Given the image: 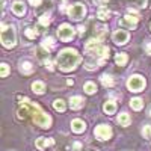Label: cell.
<instances>
[{"mask_svg":"<svg viewBox=\"0 0 151 151\" xmlns=\"http://www.w3.org/2000/svg\"><path fill=\"white\" fill-rule=\"evenodd\" d=\"M80 62H82V56L74 48H64L58 56V67L60 68V71H65V73L76 70Z\"/></svg>","mask_w":151,"mask_h":151,"instance_id":"cell-1","label":"cell"},{"mask_svg":"<svg viewBox=\"0 0 151 151\" xmlns=\"http://www.w3.org/2000/svg\"><path fill=\"white\" fill-rule=\"evenodd\" d=\"M24 104L29 106L30 115H32L35 124H38L42 129H48L50 125H52V118H50V115H48V113H45L44 110H41V107L38 106V104H30V101L24 103Z\"/></svg>","mask_w":151,"mask_h":151,"instance_id":"cell-2","label":"cell"},{"mask_svg":"<svg viewBox=\"0 0 151 151\" xmlns=\"http://www.w3.org/2000/svg\"><path fill=\"white\" fill-rule=\"evenodd\" d=\"M85 50H86V53H89L92 56H97V58H101L100 59V64H103L104 59L109 58V47H104L100 44V40H89L86 42L85 45Z\"/></svg>","mask_w":151,"mask_h":151,"instance_id":"cell-3","label":"cell"},{"mask_svg":"<svg viewBox=\"0 0 151 151\" xmlns=\"http://www.w3.org/2000/svg\"><path fill=\"white\" fill-rule=\"evenodd\" d=\"M0 40H2L3 47L6 48H12L17 44V35H15V29L14 26H6L5 23H2V27H0Z\"/></svg>","mask_w":151,"mask_h":151,"instance_id":"cell-4","label":"cell"},{"mask_svg":"<svg viewBox=\"0 0 151 151\" xmlns=\"http://www.w3.org/2000/svg\"><path fill=\"white\" fill-rule=\"evenodd\" d=\"M127 88L132 92H139V91H142L145 88V79L142 77V76L134 74L127 80Z\"/></svg>","mask_w":151,"mask_h":151,"instance_id":"cell-5","label":"cell"},{"mask_svg":"<svg viewBox=\"0 0 151 151\" xmlns=\"http://www.w3.org/2000/svg\"><path fill=\"white\" fill-rule=\"evenodd\" d=\"M86 14V8L82 3H76L68 8V15L71 20H82Z\"/></svg>","mask_w":151,"mask_h":151,"instance_id":"cell-6","label":"cell"},{"mask_svg":"<svg viewBox=\"0 0 151 151\" xmlns=\"http://www.w3.org/2000/svg\"><path fill=\"white\" fill-rule=\"evenodd\" d=\"M74 35H76V32H74V29L70 26V24H60L59 26V29H58V36L60 38L62 41H71L73 38H74Z\"/></svg>","mask_w":151,"mask_h":151,"instance_id":"cell-7","label":"cell"},{"mask_svg":"<svg viewBox=\"0 0 151 151\" xmlns=\"http://www.w3.org/2000/svg\"><path fill=\"white\" fill-rule=\"evenodd\" d=\"M94 134L100 141H107V139H110V136H112V129H110V125H106V124L97 125L95 130H94Z\"/></svg>","mask_w":151,"mask_h":151,"instance_id":"cell-8","label":"cell"},{"mask_svg":"<svg viewBox=\"0 0 151 151\" xmlns=\"http://www.w3.org/2000/svg\"><path fill=\"white\" fill-rule=\"evenodd\" d=\"M112 38H113V42H115V44H118V45H124V44H127L130 35H129L127 30L119 29V30H115V32H113V36H112Z\"/></svg>","mask_w":151,"mask_h":151,"instance_id":"cell-9","label":"cell"},{"mask_svg":"<svg viewBox=\"0 0 151 151\" xmlns=\"http://www.w3.org/2000/svg\"><path fill=\"white\" fill-rule=\"evenodd\" d=\"M53 144H55V141L52 139V137H40V139H36V142H35L36 148L41 150V151L48 148V147H52Z\"/></svg>","mask_w":151,"mask_h":151,"instance_id":"cell-10","label":"cell"},{"mask_svg":"<svg viewBox=\"0 0 151 151\" xmlns=\"http://www.w3.org/2000/svg\"><path fill=\"white\" fill-rule=\"evenodd\" d=\"M83 106H85V100H83L82 97L76 95V97H71V98H70V107H71L73 110H79V109H82Z\"/></svg>","mask_w":151,"mask_h":151,"instance_id":"cell-11","label":"cell"},{"mask_svg":"<svg viewBox=\"0 0 151 151\" xmlns=\"http://www.w3.org/2000/svg\"><path fill=\"white\" fill-rule=\"evenodd\" d=\"M85 129H86V125H85V122H83L82 119H73V122H71V130H73L74 133H83Z\"/></svg>","mask_w":151,"mask_h":151,"instance_id":"cell-12","label":"cell"},{"mask_svg":"<svg viewBox=\"0 0 151 151\" xmlns=\"http://www.w3.org/2000/svg\"><path fill=\"white\" fill-rule=\"evenodd\" d=\"M137 21H139V18H137V15L134 14V15H125L124 18H122V23L125 24V26H129V27H136V24H137Z\"/></svg>","mask_w":151,"mask_h":151,"instance_id":"cell-13","label":"cell"},{"mask_svg":"<svg viewBox=\"0 0 151 151\" xmlns=\"http://www.w3.org/2000/svg\"><path fill=\"white\" fill-rule=\"evenodd\" d=\"M118 124L121 125V127H127V125H130V115L129 113H125V112H122V113H119L118 115Z\"/></svg>","mask_w":151,"mask_h":151,"instance_id":"cell-14","label":"cell"},{"mask_svg":"<svg viewBox=\"0 0 151 151\" xmlns=\"http://www.w3.org/2000/svg\"><path fill=\"white\" fill-rule=\"evenodd\" d=\"M12 12H14L15 15H24L26 6H24V3H21V2H15L14 5H12Z\"/></svg>","mask_w":151,"mask_h":151,"instance_id":"cell-15","label":"cell"},{"mask_svg":"<svg viewBox=\"0 0 151 151\" xmlns=\"http://www.w3.org/2000/svg\"><path fill=\"white\" fill-rule=\"evenodd\" d=\"M32 91H33L35 94H38V95H41V94L45 91V85H44L42 82H40V80L33 82V83H32Z\"/></svg>","mask_w":151,"mask_h":151,"instance_id":"cell-16","label":"cell"},{"mask_svg":"<svg viewBox=\"0 0 151 151\" xmlns=\"http://www.w3.org/2000/svg\"><path fill=\"white\" fill-rule=\"evenodd\" d=\"M103 110L107 113V115H112V113L116 110V104H115V101H112V100L106 101V103H104V106H103Z\"/></svg>","mask_w":151,"mask_h":151,"instance_id":"cell-17","label":"cell"},{"mask_svg":"<svg viewBox=\"0 0 151 151\" xmlns=\"http://www.w3.org/2000/svg\"><path fill=\"white\" fill-rule=\"evenodd\" d=\"M130 107L133 110H141L144 107V100L142 98H133L130 101Z\"/></svg>","mask_w":151,"mask_h":151,"instance_id":"cell-18","label":"cell"},{"mask_svg":"<svg viewBox=\"0 0 151 151\" xmlns=\"http://www.w3.org/2000/svg\"><path fill=\"white\" fill-rule=\"evenodd\" d=\"M127 60H129V58H127L125 53H118L115 56V62H116V65H119V67H124L125 64H127Z\"/></svg>","mask_w":151,"mask_h":151,"instance_id":"cell-19","label":"cell"},{"mask_svg":"<svg viewBox=\"0 0 151 151\" xmlns=\"http://www.w3.org/2000/svg\"><path fill=\"white\" fill-rule=\"evenodd\" d=\"M42 48H45L47 50V52H50V50H52V48H55V40H53V38H44V40H42Z\"/></svg>","mask_w":151,"mask_h":151,"instance_id":"cell-20","label":"cell"},{"mask_svg":"<svg viewBox=\"0 0 151 151\" xmlns=\"http://www.w3.org/2000/svg\"><path fill=\"white\" fill-rule=\"evenodd\" d=\"M101 83H103L106 88H112L115 82H113V77H112V76H109V74H103V76H101Z\"/></svg>","mask_w":151,"mask_h":151,"instance_id":"cell-21","label":"cell"},{"mask_svg":"<svg viewBox=\"0 0 151 151\" xmlns=\"http://www.w3.org/2000/svg\"><path fill=\"white\" fill-rule=\"evenodd\" d=\"M83 89H85L86 94H94V92L97 91V86H95V83H92V82H86V83L83 85Z\"/></svg>","mask_w":151,"mask_h":151,"instance_id":"cell-22","label":"cell"},{"mask_svg":"<svg viewBox=\"0 0 151 151\" xmlns=\"http://www.w3.org/2000/svg\"><path fill=\"white\" fill-rule=\"evenodd\" d=\"M53 106H55V109L58 110V112H64L65 110V101H64V100H56V101L53 103Z\"/></svg>","mask_w":151,"mask_h":151,"instance_id":"cell-23","label":"cell"},{"mask_svg":"<svg viewBox=\"0 0 151 151\" xmlns=\"http://www.w3.org/2000/svg\"><path fill=\"white\" fill-rule=\"evenodd\" d=\"M32 64H30V62H21V71L23 73H26V74H29V73H32Z\"/></svg>","mask_w":151,"mask_h":151,"instance_id":"cell-24","label":"cell"},{"mask_svg":"<svg viewBox=\"0 0 151 151\" xmlns=\"http://www.w3.org/2000/svg\"><path fill=\"white\" fill-rule=\"evenodd\" d=\"M50 21H52V18H50V14H42L41 18H40V24H41V26H48Z\"/></svg>","mask_w":151,"mask_h":151,"instance_id":"cell-25","label":"cell"},{"mask_svg":"<svg viewBox=\"0 0 151 151\" xmlns=\"http://www.w3.org/2000/svg\"><path fill=\"white\" fill-rule=\"evenodd\" d=\"M109 15H110V14H109V11H107V9H104V8H101V9L98 11V14H97V17H98L100 20H107V18H109Z\"/></svg>","mask_w":151,"mask_h":151,"instance_id":"cell-26","label":"cell"},{"mask_svg":"<svg viewBox=\"0 0 151 151\" xmlns=\"http://www.w3.org/2000/svg\"><path fill=\"white\" fill-rule=\"evenodd\" d=\"M8 74H9V65L8 64H2V65H0V76L5 79Z\"/></svg>","mask_w":151,"mask_h":151,"instance_id":"cell-27","label":"cell"},{"mask_svg":"<svg viewBox=\"0 0 151 151\" xmlns=\"http://www.w3.org/2000/svg\"><path fill=\"white\" fill-rule=\"evenodd\" d=\"M142 136L145 137V139H151V125H144Z\"/></svg>","mask_w":151,"mask_h":151,"instance_id":"cell-28","label":"cell"},{"mask_svg":"<svg viewBox=\"0 0 151 151\" xmlns=\"http://www.w3.org/2000/svg\"><path fill=\"white\" fill-rule=\"evenodd\" d=\"M127 2L136 5L137 8H145L147 6V0H127Z\"/></svg>","mask_w":151,"mask_h":151,"instance_id":"cell-29","label":"cell"},{"mask_svg":"<svg viewBox=\"0 0 151 151\" xmlns=\"http://www.w3.org/2000/svg\"><path fill=\"white\" fill-rule=\"evenodd\" d=\"M26 36H27V38H30V40H33V38H36V36H38V30H36V29H33V27H29V29L26 30Z\"/></svg>","mask_w":151,"mask_h":151,"instance_id":"cell-30","label":"cell"},{"mask_svg":"<svg viewBox=\"0 0 151 151\" xmlns=\"http://www.w3.org/2000/svg\"><path fill=\"white\" fill-rule=\"evenodd\" d=\"M53 5V0H42V3L40 6H42V9H50Z\"/></svg>","mask_w":151,"mask_h":151,"instance_id":"cell-31","label":"cell"},{"mask_svg":"<svg viewBox=\"0 0 151 151\" xmlns=\"http://www.w3.org/2000/svg\"><path fill=\"white\" fill-rule=\"evenodd\" d=\"M80 148H82V144L80 142H74L73 144V151H80Z\"/></svg>","mask_w":151,"mask_h":151,"instance_id":"cell-32","label":"cell"},{"mask_svg":"<svg viewBox=\"0 0 151 151\" xmlns=\"http://www.w3.org/2000/svg\"><path fill=\"white\" fill-rule=\"evenodd\" d=\"M29 3L32 5V6H40V3H41V0H29Z\"/></svg>","mask_w":151,"mask_h":151,"instance_id":"cell-33","label":"cell"},{"mask_svg":"<svg viewBox=\"0 0 151 151\" xmlns=\"http://www.w3.org/2000/svg\"><path fill=\"white\" fill-rule=\"evenodd\" d=\"M95 2H98V3H100V6L103 8V5H104L106 2H109V0H95Z\"/></svg>","mask_w":151,"mask_h":151,"instance_id":"cell-34","label":"cell"},{"mask_svg":"<svg viewBox=\"0 0 151 151\" xmlns=\"http://www.w3.org/2000/svg\"><path fill=\"white\" fill-rule=\"evenodd\" d=\"M145 50H147V53H148V55H151V42L147 45V48H145Z\"/></svg>","mask_w":151,"mask_h":151,"instance_id":"cell-35","label":"cell"},{"mask_svg":"<svg viewBox=\"0 0 151 151\" xmlns=\"http://www.w3.org/2000/svg\"><path fill=\"white\" fill-rule=\"evenodd\" d=\"M79 32H80V33H83V32H85V27H83V26H80V27H79Z\"/></svg>","mask_w":151,"mask_h":151,"instance_id":"cell-36","label":"cell"},{"mask_svg":"<svg viewBox=\"0 0 151 151\" xmlns=\"http://www.w3.org/2000/svg\"><path fill=\"white\" fill-rule=\"evenodd\" d=\"M150 115H151V110H150Z\"/></svg>","mask_w":151,"mask_h":151,"instance_id":"cell-37","label":"cell"}]
</instances>
